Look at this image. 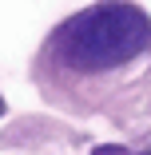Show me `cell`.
Masks as SVG:
<instances>
[{"mask_svg":"<svg viewBox=\"0 0 151 155\" xmlns=\"http://www.w3.org/2000/svg\"><path fill=\"white\" fill-rule=\"evenodd\" d=\"M151 44V16L135 4H96L76 12L56 32L52 48L76 72H103L139 56Z\"/></svg>","mask_w":151,"mask_h":155,"instance_id":"obj_1","label":"cell"},{"mask_svg":"<svg viewBox=\"0 0 151 155\" xmlns=\"http://www.w3.org/2000/svg\"><path fill=\"white\" fill-rule=\"evenodd\" d=\"M143 155H151V151H143Z\"/></svg>","mask_w":151,"mask_h":155,"instance_id":"obj_4","label":"cell"},{"mask_svg":"<svg viewBox=\"0 0 151 155\" xmlns=\"http://www.w3.org/2000/svg\"><path fill=\"white\" fill-rule=\"evenodd\" d=\"M92 155H127V151H123V147H115V143H107V147H96Z\"/></svg>","mask_w":151,"mask_h":155,"instance_id":"obj_2","label":"cell"},{"mask_svg":"<svg viewBox=\"0 0 151 155\" xmlns=\"http://www.w3.org/2000/svg\"><path fill=\"white\" fill-rule=\"evenodd\" d=\"M0 115H4V100H0Z\"/></svg>","mask_w":151,"mask_h":155,"instance_id":"obj_3","label":"cell"}]
</instances>
